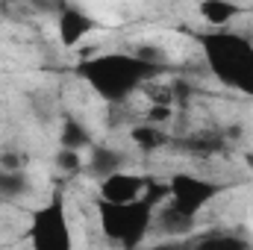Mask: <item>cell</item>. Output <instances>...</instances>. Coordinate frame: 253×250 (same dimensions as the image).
<instances>
[{
  "instance_id": "13",
  "label": "cell",
  "mask_w": 253,
  "mask_h": 250,
  "mask_svg": "<svg viewBox=\"0 0 253 250\" xmlns=\"http://www.w3.org/2000/svg\"><path fill=\"white\" fill-rule=\"evenodd\" d=\"M30 188L27 183V177H24V168L21 171H6V168H0V197H21L24 191Z\"/></svg>"
},
{
  "instance_id": "19",
  "label": "cell",
  "mask_w": 253,
  "mask_h": 250,
  "mask_svg": "<svg viewBox=\"0 0 253 250\" xmlns=\"http://www.w3.org/2000/svg\"><path fill=\"white\" fill-rule=\"evenodd\" d=\"M251 44H253V36H251Z\"/></svg>"
},
{
  "instance_id": "1",
  "label": "cell",
  "mask_w": 253,
  "mask_h": 250,
  "mask_svg": "<svg viewBox=\"0 0 253 250\" xmlns=\"http://www.w3.org/2000/svg\"><path fill=\"white\" fill-rule=\"evenodd\" d=\"M156 68L159 65L144 62L135 53H100L77 65V77L88 83L91 91H97L106 103H121L156 74Z\"/></svg>"
},
{
  "instance_id": "2",
  "label": "cell",
  "mask_w": 253,
  "mask_h": 250,
  "mask_svg": "<svg viewBox=\"0 0 253 250\" xmlns=\"http://www.w3.org/2000/svg\"><path fill=\"white\" fill-rule=\"evenodd\" d=\"M203 59L209 65V71L215 74V80H221L227 88H236L242 94L253 97V44L251 39L230 33V30H218V33H206L197 39Z\"/></svg>"
},
{
  "instance_id": "17",
  "label": "cell",
  "mask_w": 253,
  "mask_h": 250,
  "mask_svg": "<svg viewBox=\"0 0 253 250\" xmlns=\"http://www.w3.org/2000/svg\"><path fill=\"white\" fill-rule=\"evenodd\" d=\"M165 118H171V109H168L165 103H156V106L147 112V121H150V124H156V121H165Z\"/></svg>"
},
{
  "instance_id": "10",
  "label": "cell",
  "mask_w": 253,
  "mask_h": 250,
  "mask_svg": "<svg viewBox=\"0 0 253 250\" xmlns=\"http://www.w3.org/2000/svg\"><path fill=\"white\" fill-rule=\"evenodd\" d=\"M59 144L85 153V150L91 147V132H88V126L85 124H80V121H74V118H65L62 132H59Z\"/></svg>"
},
{
  "instance_id": "16",
  "label": "cell",
  "mask_w": 253,
  "mask_h": 250,
  "mask_svg": "<svg viewBox=\"0 0 253 250\" xmlns=\"http://www.w3.org/2000/svg\"><path fill=\"white\" fill-rule=\"evenodd\" d=\"M0 168H6V171H21V168H24V159H21L18 153H12V150H3V153H0Z\"/></svg>"
},
{
  "instance_id": "18",
  "label": "cell",
  "mask_w": 253,
  "mask_h": 250,
  "mask_svg": "<svg viewBox=\"0 0 253 250\" xmlns=\"http://www.w3.org/2000/svg\"><path fill=\"white\" fill-rule=\"evenodd\" d=\"M245 165L253 171V150H248V153H245Z\"/></svg>"
},
{
  "instance_id": "7",
  "label": "cell",
  "mask_w": 253,
  "mask_h": 250,
  "mask_svg": "<svg viewBox=\"0 0 253 250\" xmlns=\"http://www.w3.org/2000/svg\"><path fill=\"white\" fill-rule=\"evenodd\" d=\"M94 30H97V21L88 12L77 9V6H65V9H59V15H56V36H59V44H62L65 50L77 47Z\"/></svg>"
},
{
  "instance_id": "11",
  "label": "cell",
  "mask_w": 253,
  "mask_h": 250,
  "mask_svg": "<svg viewBox=\"0 0 253 250\" xmlns=\"http://www.w3.org/2000/svg\"><path fill=\"white\" fill-rule=\"evenodd\" d=\"M129 138H132V144L135 147H141V150H156V147H162L165 141H168V135L159 129L156 124H135L129 129Z\"/></svg>"
},
{
  "instance_id": "14",
  "label": "cell",
  "mask_w": 253,
  "mask_h": 250,
  "mask_svg": "<svg viewBox=\"0 0 253 250\" xmlns=\"http://www.w3.org/2000/svg\"><path fill=\"white\" fill-rule=\"evenodd\" d=\"M56 168H62L65 174H77L85 168L83 162V150H74V147H59L56 153Z\"/></svg>"
},
{
  "instance_id": "4",
  "label": "cell",
  "mask_w": 253,
  "mask_h": 250,
  "mask_svg": "<svg viewBox=\"0 0 253 250\" xmlns=\"http://www.w3.org/2000/svg\"><path fill=\"white\" fill-rule=\"evenodd\" d=\"M30 242L36 250H71L74 236H71V218L65 206L62 191H56L47 203L36 206L30 215Z\"/></svg>"
},
{
  "instance_id": "6",
  "label": "cell",
  "mask_w": 253,
  "mask_h": 250,
  "mask_svg": "<svg viewBox=\"0 0 253 250\" xmlns=\"http://www.w3.org/2000/svg\"><path fill=\"white\" fill-rule=\"evenodd\" d=\"M150 180L141 177V174H132V171H112L109 177L100 180V200H109V203H129V200H138L141 194H147Z\"/></svg>"
},
{
  "instance_id": "15",
  "label": "cell",
  "mask_w": 253,
  "mask_h": 250,
  "mask_svg": "<svg viewBox=\"0 0 253 250\" xmlns=\"http://www.w3.org/2000/svg\"><path fill=\"white\" fill-rule=\"evenodd\" d=\"M203 248H242L245 242L242 239H233V236H212L206 242H200Z\"/></svg>"
},
{
  "instance_id": "12",
  "label": "cell",
  "mask_w": 253,
  "mask_h": 250,
  "mask_svg": "<svg viewBox=\"0 0 253 250\" xmlns=\"http://www.w3.org/2000/svg\"><path fill=\"white\" fill-rule=\"evenodd\" d=\"M191 224H194V218L183 215V212H177L174 206H165V209L159 212V227H162L165 233H171V236L189 233V230H191Z\"/></svg>"
},
{
  "instance_id": "5",
  "label": "cell",
  "mask_w": 253,
  "mask_h": 250,
  "mask_svg": "<svg viewBox=\"0 0 253 250\" xmlns=\"http://www.w3.org/2000/svg\"><path fill=\"white\" fill-rule=\"evenodd\" d=\"M218 194H221V183L203 180L197 174H174L168 180V206H174L189 218H197V212H203Z\"/></svg>"
},
{
  "instance_id": "9",
  "label": "cell",
  "mask_w": 253,
  "mask_h": 250,
  "mask_svg": "<svg viewBox=\"0 0 253 250\" xmlns=\"http://www.w3.org/2000/svg\"><path fill=\"white\" fill-rule=\"evenodd\" d=\"M197 12H200V18H203L209 27L224 30L233 18L242 15V6H239L236 0H200V3H197Z\"/></svg>"
},
{
  "instance_id": "3",
  "label": "cell",
  "mask_w": 253,
  "mask_h": 250,
  "mask_svg": "<svg viewBox=\"0 0 253 250\" xmlns=\"http://www.w3.org/2000/svg\"><path fill=\"white\" fill-rule=\"evenodd\" d=\"M162 194H168V191H159L156 197H162ZM156 197L141 194L138 200H129V203H109V200H100V203H97V215H100L103 233H106L112 242H121L124 248L141 245L144 236H147V230H150V218H153Z\"/></svg>"
},
{
  "instance_id": "8",
  "label": "cell",
  "mask_w": 253,
  "mask_h": 250,
  "mask_svg": "<svg viewBox=\"0 0 253 250\" xmlns=\"http://www.w3.org/2000/svg\"><path fill=\"white\" fill-rule=\"evenodd\" d=\"M126 162V156L115 147H88V159H85V171L94 180L109 177L112 171H121Z\"/></svg>"
}]
</instances>
